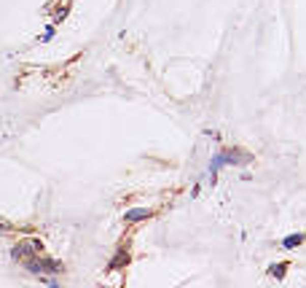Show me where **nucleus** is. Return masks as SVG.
Listing matches in <instances>:
<instances>
[{"mask_svg": "<svg viewBox=\"0 0 306 288\" xmlns=\"http://www.w3.org/2000/svg\"><path fill=\"white\" fill-rule=\"evenodd\" d=\"M33 256H43V243L35 237H22L19 243L11 248V258L22 264L24 258H33Z\"/></svg>", "mask_w": 306, "mask_h": 288, "instance_id": "f257e3e1", "label": "nucleus"}, {"mask_svg": "<svg viewBox=\"0 0 306 288\" xmlns=\"http://www.w3.org/2000/svg\"><path fill=\"white\" fill-rule=\"evenodd\" d=\"M221 153H223V162H226V165H231V167H244V165H250V162H253V153L239 148V146L221 148Z\"/></svg>", "mask_w": 306, "mask_h": 288, "instance_id": "f03ea898", "label": "nucleus"}, {"mask_svg": "<svg viewBox=\"0 0 306 288\" xmlns=\"http://www.w3.org/2000/svg\"><path fill=\"white\" fill-rule=\"evenodd\" d=\"M22 267L30 275H38V277H43L46 275V253L43 256H33V258H24L22 261Z\"/></svg>", "mask_w": 306, "mask_h": 288, "instance_id": "7ed1b4c3", "label": "nucleus"}, {"mask_svg": "<svg viewBox=\"0 0 306 288\" xmlns=\"http://www.w3.org/2000/svg\"><path fill=\"white\" fill-rule=\"evenodd\" d=\"M153 213H156L153 207H132V210H127V213H124V224H137V221L150 218Z\"/></svg>", "mask_w": 306, "mask_h": 288, "instance_id": "20e7f679", "label": "nucleus"}, {"mask_svg": "<svg viewBox=\"0 0 306 288\" xmlns=\"http://www.w3.org/2000/svg\"><path fill=\"white\" fill-rule=\"evenodd\" d=\"M129 258H132V256H129V248H127V245H121L118 251H116V256L110 258L108 270H124V267L129 264Z\"/></svg>", "mask_w": 306, "mask_h": 288, "instance_id": "39448f33", "label": "nucleus"}, {"mask_svg": "<svg viewBox=\"0 0 306 288\" xmlns=\"http://www.w3.org/2000/svg\"><path fill=\"white\" fill-rule=\"evenodd\" d=\"M290 272V261H277V264H269L266 275H271L274 280H285V275Z\"/></svg>", "mask_w": 306, "mask_h": 288, "instance_id": "423d86ee", "label": "nucleus"}, {"mask_svg": "<svg viewBox=\"0 0 306 288\" xmlns=\"http://www.w3.org/2000/svg\"><path fill=\"white\" fill-rule=\"evenodd\" d=\"M306 243V232H295V234H288L282 240V248L285 251H293V248H301Z\"/></svg>", "mask_w": 306, "mask_h": 288, "instance_id": "0eeeda50", "label": "nucleus"}, {"mask_svg": "<svg viewBox=\"0 0 306 288\" xmlns=\"http://www.w3.org/2000/svg\"><path fill=\"white\" fill-rule=\"evenodd\" d=\"M62 270H65L62 261H56V258L46 256V275H54V272H62Z\"/></svg>", "mask_w": 306, "mask_h": 288, "instance_id": "6e6552de", "label": "nucleus"}, {"mask_svg": "<svg viewBox=\"0 0 306 288\" xmlns=\"http://www.w3.org/2000/svg\"><path fill=\"white\" fill-rule=\"evenodd\" d=\"M14 232V224H8V221L0 218V234H11Z\"/></svg>", "mask_w": 306, "mask_h": 288, "instance_id": "1a4fd4ad", "label": "nucleus"}, {"mask_svg": "<svg viewBox=\"0 0 306 288\" xmlns=\"http://www.w3.org/2000/svg\"><path fill=\"white\" fill-rule=\"evenodd\" d=\"M54 24H49V27H46V30H43V35H41V41H51V38H54Z\"/></svg>", "mask_w": 306, "mask_h": 288, "instance_id": "9d476101", "label": "nucleus"}, {"mask_svg": "<svg viewBox=\"0 0 306 288\" xmlns=\"http://www.w3.org/2000/svg\"><path fill=\"white\" fill-rule=\"evenodd\" d=\"M46 285H49V288H59V285H56L54 280H49V283H46Z\"/></svg>", "mask_w": 306, "mask_h": 288, "instance_id": "9b49d317", "label": "nucleus"}]
</instances>
